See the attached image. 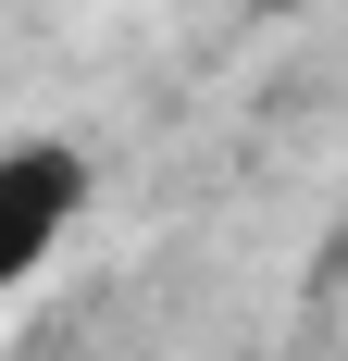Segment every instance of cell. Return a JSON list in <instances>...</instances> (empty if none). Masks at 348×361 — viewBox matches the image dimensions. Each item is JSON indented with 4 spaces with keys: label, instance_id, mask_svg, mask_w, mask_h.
<instances>
[{
    "label": "cell",
    "instance_id": "obj_1",
    "mask_svg": "<svg viewBox=\"0 0 348 361\" xmlns=\"http://www.w3.org/2000/svg\"><path fill=\"white\" fill-rule=\"evenodd\" d=\"M87 200H100V162L75 137H13L0 149V287H37Z\"/></svg>",
    "mask_w": 348,
    "mask_h": 361
}]
</instances>
